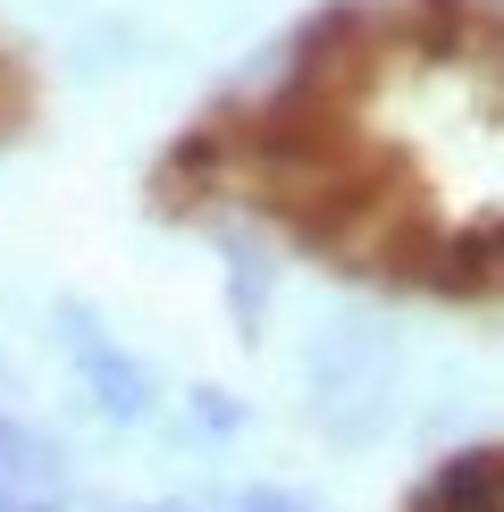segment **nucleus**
Listing matches in <instances>:
<instances>
[{"label": "nucleus", "instance_id": "nucleus-3", "mask_svg": "<svg viewBox=\"0 0 504 512\" xmlns=\"http://www.w3.org/2000/svg\"><path fill=\"white\" fill-rule=\"evenodd\" d=\"M236 512H303V504H294V496H278V487H252Z\"/></svg>", "mask_w": 504, "mask_h": 512}, {"label": "nucleus", "instance_id": "nucleus-1", "mask_svg": "<svg viewBox=\"0 0 504 512\" xmlns=\"http://www.w3.org/2000/svg\"><path fill=\"white\" fill-rule=\"evenodd\" d=\"M68 353H76V370L93 378V395H101V412H118V420H135L143 403H152V378L135 370V361H126L110 336L93 328V319L84 311H68Z\"/></svg>", "mask_w": 504, "mask_h": 512}, {"label": "nucleus", "instance_id": "nucleus-2", "mask_svg": "<svg viewBox=\"0 0 504 512\" xmlns=\"http://www.w3.org/2000/svg\"><path fill=\"white\" fill-rule=\"evenodd\" d=\"M0 487H17V496H51L59 487V454L17 420H0Z\"/></svg>", "mask_w": 504, "mask_h": 512}, {"label": "nucleus", "instance_id": "nucleus-5", "mask_svg": "<svg viewBox=\"0 0 504 512\" xmlns=\"http://www.w3.org/2000/svg\"><path fill=\"white\" fill-rule=\"evenodd\" d=\"M160 512H177V504H160Z\"/></svg>", "mask_w": 504, "mask_h": 512}, {"label": "nucleus", "instance_id": "nucleus-4", "mask_svg": "<svg viewBox=\"0 0 504 512\" xmlns=\"http://www.w3.org/2000/svg\"><path fill=\"white\" fill-rule=\"evenodd\" d=\"M0 512H51V496H17V487H0Z\"/></svg>", "mask_w": 504, "mask_h": 512}]
</instances>
